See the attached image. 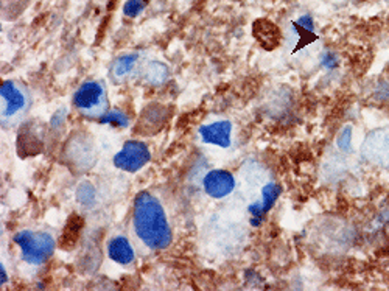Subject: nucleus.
I'll use <instances>...</instances> for the list:
<instances>
[{
  "label": "nucleus",
  "instance_id": "nucleus-4",
  "mask_svg": "<svg viewBox=\"0 0 389 291\" xmlns=\"http://www.w3.org/2000/svg\"><path fill=\"white\" fill-rule=\"evenodd\" d=\"M0 95H2V122L13 123L22 115L27 106H29V99L22 87H19L15 81H5L0 87Z\"/></svg>",
  "mask_w": 389,
  "mask_h": 291
},
{
  "label": "nucleus",
  "instance_id": "nucleus-6",
  "mask_svg": "<svg viewBox=\"0 0 389 291\" xmlns=\"http://www.w3.org/2000/svg\"><path fill=\"white\" fill-rule=\"evenodd\" d=\"M363 155L371 162L389 165V128L375 129L367 136L363 145Z\"/></svg>",
  "mask_w": 389,
  "mask_h": 291
},
{
  "label": "nucleus",
  "instance_id": "nucleus-9",
  "mask_svg": "<svg viewBox=\"0 0 389 291\" xmlns=\"http://www.w3.org/2000/svg\"><path fill=\"white\" fill-rule=\"evenodd\" d=\"M108 255L109 259L115 262V263H120V265H128V263H133L134 262V249L131 246L129 240L127 237H114L113 240L108 243Z\"/></svg>",
  "mask_w": 389,
  "mask_h": 291
},
{
  "label": "nucleus",
  "instance_id": "nucleus-14",
  "mask_svg": "<svg viewBox=\"0 0 389 291\" xmlns=\"http://www.w3.org/2000/svg\"><path fill=\"white\" fill-rule=\"evenodd\" d=\"M148 0H127L123 5V13L128 17H136L143 11Z\"/></svg>",
  "mask_w": 389,
  "mask_h": 291
},
{
  "label": "nucleus",
  "instance_id": "nucleus-18",
  "mask_svg": "<svg viewBox=\"0 0 389 291\" xmlns=\"http://www.w3.org/2000/svg\"><path fill=\"white\" fill-rule=\"evenodd\" d=\"M6 281H8V279H6V273H5V268H3V265H2V285H3V283H6Z\"/></svg>",
  "mask_w": 389,
  "mask_h": 291
},
{
  "label": "nucleus",
  "instance_id": "nucleus-5",
  "mask_svg": "<svg viewBox=\"0 0 389 291\" xmlns=\"http://www.w3.org/2000/svg\"><path fill=\"white\" fill-rule=\"evenodd\" d=\"M151 153L147 145L139 141H128L123 148L114 156V165L117 169L128 173H136L150 162Z\"/></svg>",
  "mask_w": 389,
  "mask_h": 291
},
{
  "label": "nucleus",
  "instance_id": "nucleus-2",
  "mask_svg": "<svg viewBox=\"0 0 389 291\" xmlns=\"http://www.w3.org/2000/svg\"><path fill=\"white\" fill-rule=\"evenodd\" d=\"M15 243L20 248L22 260L30 265H41L55 253V240L47 232L20 231L15 235Z\"/></svg>",
  "mask_w": 389,
  "mask_h": 291
},
{
  "label": "nucleus",
  "instance_id": "nucleus-8",
  "mask_svg": "<svg viewBox=\"0 0 389 291\" xmlns=\"http://www.w3.org/2000/svg\"><path fill=\"white\" fill-rule=\"evenodd\" d=\"M198 134L204 143L215 145L220 148H229L232 139V125L227 120L203 125V127H199Z\"/></svg>",
  "mask_w": 389,
  "mask_h": 291
},
{
  "label": "nucleus",
  "instance_id": "nucleus-3",
  "mask_svg": "<svg viewBox=\"0 0 389 291\" xmlns=\"http://www.w3.org/2000/svg\"><path fill=\"white\" fill-rule=\"evenodd\" d=\"M73 105L83 115L97 119L108 111V97L105 85L100 81H86L73 95Z\"/></svg>",
  "mask_w": 389,
  "mask_h": 291
},
{
  "label": "nucleus",
  "instance_id": "nucleus-16",
  "mask_svg": "<svg viewBox=\"0 0 389 291\" xmlns=\"http://www.w3.org/2000/svg\"><path fill=\"white\" fill-rule=\"evenodd\" d=\"M78 199L81 204H90V199H94V190L89 185H83L78 192Z\"/></svg>",
  "mask_w": 389,
  "mask_h": 291
},
{
  "label": "nucleus",
  "instance_id": "nucleus-15",
  "mask_svg": "<svg viewBox=\"0 0 389 291\" xmlns=\"http://www.w3.org/2000/svg\"><path fill=\"white\" fill-rule=\"evenodd\" d=\"M351 142H352V129L351 128H344L343 133L339 134L338 139V147L344 150V151H349L351 150Z\"/></svg>",
  "mask_w": 389,
  "mask_h": 291
},
{
  "label": "nucleus",
  "instance_id": "nucleus-7",
  "mask_svg": "<svg viewBox=\"0 0 389 291\" xmlns=\"http://www.w3.org/2000/svg\"><path fill=\"white\" fill-rule=\"evenodd\" d=\"M204 192L211 198L221 199L231 195L235 189V178L226 170H212L203 179Z\"/></svg>",
  "mask_w": 389,
  "mask_h": 291
},
{
  "label": "nucleus",
  "instance_id": "nucleus-13",
  "mask_svg": "<svg viewBox=\"0 0 389 291\" xmlns=\"http://www.w3.org/2000/svg\"><path fill=\"white\" fill-rule=\"evenodd\" d=\"M145 77L151 85H162L167 80V67L161 62H150L147 71H145Z\"/></svg>",
  "mask_w": 389,
  "mask_h": 291
},
{
  "label": "nucleus",
  "instance_id": "nucleus-10",
  "mask_svg": "<svg viewBox=\"0 0 389 291\" xmlns=\"http://www.w3.org/2000/svg\"><path fill=\"white\" fill-rule=\"evenodd\" d=\"M139 55L137 53H128L122 55V57L117 58L114 61L113 67H111V73H113L114 78H125L134 71V67L137 64Z\"/></svg>",
  "mask_w": 389,
  "mask_h": 291
},
{
  "label": "nucleus",
  "instance_id": "nucleus-11",
  "mask_svg": "<svg viewBox=\"0 0 389 291\" xmlns=\"http://www.w3.org/2000/svg\"><path fill=\"white\" fill-rule=\"evenodd\" d=\"M279 195H281V187L276 183H268L263 185L262 199L259 201L263 213H267L273 209V206L276 204V201H277V198H279Z\"/></svg>",
  "mask_w": 389,
  "mask_h": 291
},
{
  "label": "nucleus",
  "instance_id": "nucleus-12",
  "mask_svg": "<svg viewBox=\"0 0 389 291\" xmlns=\"http://www.w3.org/2000/svg\"><path fill=\"white\" fill-rule=\"evenodd\" d=\"M99 122L101 125H114V127H120V128H127L129 125L128 115L120 109L106 111V113L100 117Z\"/></svg>",
  "mask_w": 389,
  "mask_h": 291
},
{
  "label": "nucleus",
  "instance_id": "nucleus-1",
  "mask_svg": "<svg viewBox=\"0 0 389 291\" xmlns=\"http://www.w3.org/2000/svg\"><path fill=\"white\" fill-rule=\"evenodd\" d=\"M134 232L143 245L161 251L171 243V229L162 204L148 192H141L134 199Z\"/></svg>",
  "mask_w": 389,
  "mask_h": 291
},
{
  "label": "nucleus",
  "instance_id": "nucleus-17",
  "mask_svg": "<svg viewBox=\"0 0 389 291\" xmlns=\"http://www.w3.org/2000/svg\"><path fill=\"white\" fill-rule=\"evenodd\" d=\"M323 64L327 67V69H333V67H337L338 66V58H337V55H333L330 52H327L323 57Z\"/></svg>",
  "mask_w": 389,
  "mask_h": 291
}]
</instances>
